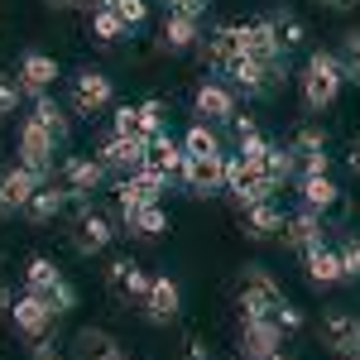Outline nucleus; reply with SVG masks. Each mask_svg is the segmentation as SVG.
<instances>
[{"instance_id": "nucleus-46", "label": "nucleus", "mask_w": 360, "mask_h": 360, "mask_svg": "<svg viewBox=\"0 0 360 360\" xmlns=\"http://www.w3.org/2000/svg\"><path fill=\"white\" fill-rule=\"evenodd\" d=\"M298 173H332V154L322 149V154H307V159H298Z\"/></svg>"}, {"instance_id": "nucleus-26", "label": "nucleus", "mask_w": 360, "mask_h": 360, "mask_svg": "<svg viewBox=\"0 0 360 360\" xmlns=\"http://www.w3.org/2000/svg\"><path fill=\"white\" fill-rule=\"evenodd\" d=\"M29 120H34V125H44V130H49L58 144H68V135H72V111H68V106H58L53 91H49V96H34V111H29Z\"/></svg>"}, {"instance_id": "nucleus-42", "label": "nucleus", "mask_w": 360, "mask_h": 360, "mask_svg": "<svg viewBox=\"0 0 360 360\" xmlns=\"http://www.w3.org/2000/svg\"><path fill=\"white\" fill-rule=\"evenodd\" d=\"M111 135H139V106H115Z\"/></svg>"}, {"instance_id": "nucleus-52", "label": "nucleus", "mask_w": 360, "mask_h": 360, "mask_svg": "<svg viewBox=\"0 0 360 360\" xmlns=\"http://www.w3.org/2000/svg\"><path fill=\"white\" fill-rule=\"evenodd\" d=\"M322 5H327V10H356L360 0H322Z\"/></svg>"}, {"instance_id": "nucleus-49", "label": "nucleus", "mask_w": 360, "mask_h": 360, "mask_svg": "<svg viewBox=\"0 0 360 360\" xmlns=\"http://www.w3.org/2000/svg\"><path fill=\"white\" fill-rule=\"evenodd\" d=\"M34 360H63V356H58L53 341H39V346H34Z\"/></svg>"}, {"instance_id": "nucleus-51", "label": "nucleus", "mask_w": 360, "mask_h": 360, "mask_svg": "<svg viewBox=\"0 0 360 360\" xmlns=\"http://www.w3.org/2000/svg\"><path fill=\"white\" fill-rule=\"evenodd\" d=\"M96 5H101V0H68V10H86V15H91Z\"/></svg>"}, {"instance_id": "nucleus-57", "label": "nucleus", "mask_w": 360, "mask_h": 360, "mask_svg": "<svg viewBox=\"0 0 360 360\" xmlns=\"http://www.w3.org/2000/svg\"><path fill=\"white\" fill-rule=\"evenodd\" d=\"M336 360H360V356H336Z\"/></svg>"}, {"instance_id": "nucleus-13", "label": "nucleus", "mask_w": 360, "mask_h": 360, "mask_svg": "<svg viewBox=\"0 0 360 360\" xmlns=\"http://www.w3.org/2000/svg\"><path fill=\"white\" fill-rule=\"evenodd\" d=\"M236 111H240V106H236V86L231 82H202L193 91V115L207 120V125H231Z\"/></svg>"}, {"instance_id": "nucleus-30", "label": "nucleus", "mask_w": 360, "mask_h": 360, "mask_svg": "<svg viewBox=\"0 0 360 360\" xmlns=\"http://www.w3.org/2000/svg\"><path fill=\"white\" fill-rule=\"evenodd\" d=\"M269 25H274V39H278V49H283V53H293V49H303V44H307L303 15H293V10H274V15H269Z\"/></svg>"}, {"instance_id": "nucleus-28", "label": "nucleus", "mask_w": 360, "mask_h": 360, "mask_svg": "<svg viewBox=\"0 0 360 360\" xmlns=\"http://www.w3.org/2000/svg\"><path fill=\"white\" fill-rule=\"evenodd\" d=\"M115 356H120V346L101 327H82V332L72 336V360H115Z\"/></svg>"}, {"instance_id": "nucleus-9", "label": "nucleus", "mask_w": 360, "mask_h": 360, "mask_svg": "<svg viewBox=\"0 0 360 360\" xmlns=\"http://www.w3.org/2000/svg\"><path fill=\"white\" fill-rule=\"evenodd\" d=\"M139 312H144L149 327H168V322H178V312H183V288H178V278H168V274L149 278V293H144Z\"/></svg>"}, {"instance_id": "nucleus-45", "label": "nucleus", "mask_w": 360, "mask_h": 360, "mask_svg": "<svg viewBox=\"0 0 360 360\" xmlns=\"http://www.w3.org/2000/svg\"><path fill=\"white\" fill-rule=\"evenodd\" d=\"M278 332H283V336L303 332V312H298L293 303H283V312H278Z\"/></svg>"}, {"instance_id": "nucleus-44", "label": "nucleus", "mask_w": 360, "mask_h": 360, "mask_svg": "<svg viewBox=\"0 0 360 360\" xmlns=\"http://www.w3.org/2000/svg\"><path fill=\"white\" fill-rule=\"evenodd\" d=\"M231 135H236V144H245V139H255L259 135V125H255V115H231Z\"/></svg>"}, {"instance_id": "nucleus-20", "label": "nucleus", "mask_w": 360, "mask_h": 360, "mask_svg": "<svg viewBox=\"0 0 360 360\" xmlns=\"http://www.w3.org/2000/svg\"><path fill=\"white\" fill-rule=\"evenodd\" d=\"M303 269H307V283L312 288H336V283H346V269H341V250L336 245H312L303 255Z\"/></svg>"}, {"instance_id": "nucleus-3", "label": "nucleus", "mask_w": 360, "mask_h": 360, "mask_svg": "<svg viewBox=\"0 0 360 360\" xmlns=\"http://www.w3.org/2000/svg\"><path fill=\"white\" fill-rule=\"evenodd\" d=\"M115 236V217L111 212H101V207H77V217H72V231H68V245H72V255H82V259H91V255H101V250L111 245Z\"/></svg>"}, {"instance_id": "nucleus-31", "label": "nucleus", "mask_w": 360, "mask_h": 360, "mask_svg": "<svg viewBox=\"0 0 360 360\" xmlns=\"http://www.w3.org/2000/svg\"><path fill=\"white\" fill-rule=\"evenodd\" d=\"M58 283H63V269H58L49 255H34L29 269H25V288H29V293H39V298H49Z\"/></svg>"}, {"instance_id": "nucleus-7", "label": "nucleus", "mask_w": 360, "mask_h": 360, "mask_svg": "<svg viewBox=\"0 0 360 360\" xmlns=\"http://www.w3.org/2000/svg\"><path fill=\"white\" fill-rule=\"evenodd\" d=\"M144 149H149V139H139V135H111V139H101V144H96V159H101L106 173L130 178V173L144 168Z\"/></svg>"}, {"instance_id": "nucleus-55", "label": "nucleus", "mask_w": 360, "mask_h": 360, "mask_svg": "<svg viewBox=\"0 0 360 360\" xmlns=\"http://www.w3.org/2000/svg\"><path fill=\"white\" fill-rule=\"evenodd\" d=\"M5 217H10V212H5V202H0V221H5Z\"/></svg>"}, {"instance_id": "nucleus-48", "label": "nucleus", "mask_w": 360, "mask_h": 360, "mask_svg": "<svg viewBox=\"0 0 360 360\" xmlns=\"http://www.w3.org/2000/svg\"><path fill=\"white\" fill-rule=\"evenodd\" d=\"M168 10H178V15H193V20H202V15L212 10V0H173Z\"/></svg>"}, {"instance_id": "nucleus-1", "label": "nucleus", "mask_w": 360, "mask_h": 360, "mask_svg": "<svg viewBox=\"0 0 360 360\" xmlns=\"http://www.w3.org/2000/svg\"><path fill=\"white\" fill-rule=\"evenodd\" d=\"M341 82H346L341 58L327 53V49H312V53H307V63H303V77H298L303 106H307V111H327L336 96H341Z\"/></svg>"}, {"instance_id": "nucleus-34", "label": "nucleus", "mask_w": 360, "mask_h": 360, "mask_svg": "<svg viewBox=\"0 0 360 360\" xmlns=\"http://www.w3.org/2000/svg\"><path fill=\"white\" fill-rule=\"evenodd\" d=\"M264 173L274 178L278 188L293 183V178H298V154H293L288 144H269V154H264Z\"/></svg>"}, {"instance_id": "nucleus-22", "label": "nucleus", "mask_w": 360, "mask_h": 360, "mask_svg": "<svg viewBox=\"0 0 360 360\" xmlns=\"http://www.w3.org/2000/svg\"><path fill=\"white\" fill-rule=\"evenodd\" d=\"M356 336H360V317H356V312L332 307V312L322 317V346H327V351L351 356V351H356Z\"/></svg>"}, {"instance_id": "nucleus-40", "label": "nucleus", "mask_w": 360, "mask_h": 360, "mask_svg": "<svg viewBox=\"0 0 360 360\" xmlns=\"http://www.w3.org/2000/svg\"><path fill=\"white\" fill-rule=\"evenodd\" d=\"M111 10L125 20V29H139L149 20V0H111Z\"/></svg>"}, {"instance_id": "nucleus-24", "label": "nucleus", "mask_w": 360, "mask_h": 360, "mask_svg": "<svg viewBox=\"0 0 360 360\" xmlns=\"http://www.w3.org/2000/svg\"><path fill=\"white\" fill-rule=\"evenodd\" d=\"M240 231H245V240H278V231H283V212H278L274 202L240 207Z\"/></svg>"}, {"instance_id": "nucleus-32", "label": "nucleus", "mask_w": 360, "mask_h": 360, "mask_svg": "<svg viewBox=\"0 0 360 360\" xmlns=\"http://www.w3.org/2000/svg\"><path fill=\"white\" fill-rule=\"evenodd\" d=\"M125 34H130V29H125V20L115 15L111 5H96V10H91V39H96V44L111 49L115 39H125Z\"/></svg>"}, {"instance_id": "nucleus-14", "label": "nucleus", "mask_w": 360, "mask_h": 360, "mask_svg": "<svg viewBox=\"0 0 360 360\" xmlns=\"http://www.w3.org/2000/svg\"><path fill=\"white\" fill-rule=\"evenodd\" d=\"M10 317H15V332L29 336V341H44V336H49V327L58 322V312L49 307V298H39V293H29V288L15 298Z\"/></svg>"}, {"instance_id": "nucleus-18", "label": "nucleus", "mask_w": 360, "mask_h": 360, "mask_svg": "<svg viewBox=\"0 0 360 360\" xmlns=\"http://www.w3.org/2000/svg\"><path fill=\"white\" fill-rule=\"evenodd\" d=\"M197 44H202V20L178 15V10H164V25H159V49H164V53H193Z\"/></svg>"}, {"instance_id": "nucleus-11", "label": "nucleus", "mask_w": 360, "mask_h": 360, "mask_svg": "<svg viewBox=\"0 0 360 360\" xmlns=\"http://www.w3.org/2000/svg\"><path fill=\"white\" fill-rule=\"evenodd\" d=\"M183 193L193 197H212V193H226V154H188V164H183Z\"/></svg>"}, {"instance_id": "nucleus-60", "label": "nucleus", "mask_w": 360, "mask_h": 360, "mask_svg": "<svg viewBox=\"0 0 360 360\" xmlns=\"http://www.w3.org/2000/svg\"><path fill=\"white\" fill-rule=\"evenodd\" d=\"M164 5H173V0H164Z\"/></svg>"}, {"instance_id": "nucleus-53", "label": "nucleus", "mask_w": 360, "mask_h": 360, "mask_svg": "<svg viewBox=\"0 0 360 360\" xmlns=\"http://www.w3.org/2000/svg\"><path fill=\"white\" fill-rule=\"evenodd\" d=\"M351 173H356V178H360V139H356V144H351Z\"/></svg>"}, {"instance_id": "nucleus-17", "label": "nucleus", "mask_w": 360, "mask_h": 360, "mask_svg": "<svg viewBox=\"0 0 360 360\" xmlns=\"http://www.w3.org/2000/svg\"><path fill=\"white\" fill-rule=\"evenodd\" d=\"M183 164H188V154H183V144L168 135V130L149 139V149H144V168H149L154 178H164V183H178V178H183Z\"/></svg>"}, {"instance_id": "nucleus-59", "label": "nucleus", "mask_w": 360, "mask_h": 360, "mask_svg": "<svg viewBox=\"0 0 360 360\" xmlns=\"http://www.w3.org/2000/svg\"><path fill=\"white\" fill-rule=\"evenodd\" d=\"M0 159H5V149H0Z\"/></svg>"}, {"instance_id": "nucleus-39", "label": "nucleus", "mask_w": 360, "mask_h": 360, "mask_svg": "<svg viewBox=\"0 0 360 360\" xmlns=\"http://www.w3.org/2000/svg\"><path fill=\"white\" fill-rule=\"evenodd\" d=\"M20 106H25V86H20V77H0V120H10Z\"/></svg>"}, {"instance_id": "nucleus-27", "label": "nucleus", "mask_w": 360, "mask_h": 360, "mask_svg": "<svg viewBox=\"0 0 360 360\" xmlns=\"http://www.w3.org/2000/svg\"><path fill=\"white\" fill-rule=\"evenodd\" d=\"M120 226H125V236H130V240H159V236L168 231V212L159 207V202H144L139 212L120 217Z\"/></svg>"}, {"instance_id": "nucleus-37", "label": "nucleus", "mask_w": 360, "mask_h": 360, "mask_svg": "<svg viewBox=\"0 0 360 360\" xmlns=\"http://www.w3.org/2000/svg\"><path fill=\"white\" fill-rule=\"evenodd\" d=\"M336 58H341V72H346V82H360V29L341 34V49H336Z\"/></svg>"}, {"instance_id": "nucleus-19", "label": "nucleus", "mask_w": 360, "mask_h": 360, "mask_svg": "<svg viewBox=\"0 0 360 360\" xmlns=\"http://www.w3.org/2000/svg\"><path fill=\"white\" fill-rule=\"evenodd\" d=\"M49 178H39L34 168H25V164H15V168H5L0 173V202H5V212L15 217V212H25L29 207V197L39 193Z\"/></svg>"}, {"instance_id": "nucleus-15", "label": "nucleus", "mask_w": 360, "mask_h": 360, "mask_svg": "<svg viewBox=\"0 0 360 360\" xmlns=\"http://www.w3.org/2000/svg\"><path fill=\"white\" fill-rule=\"evenodd\" d=\"M106 293H111L115 303H144V293H149V274L139 269L135 259H111L106 264Z\"/></svg>"}, {"instance_id": "nucleus-56", "label": "nucleus", "mask_w": 360, "mask_h": 360, "mask_svg": "<svg viewBox=\"0 0 360 360\" xmlns=\"http://www.w3.org/2000/svg\"><path fill=\"white\" fill-rule=\"evenodd\" d=\"M351 356H360V336H356V351H351Z\"/></svg>"}, {"instance_id": "nucleus-21", "label": "nucleus", "mask_w": 360, "mask_h": 360, "mask_svg": "<svg viewBox=\"0 0 360 360\" xmlns=\"http://www.w3.org/2000/svg\"><path fill=\"white\" fill-rule=\"evenodd\" d=\"M20 86H25V96H49L58 82V58L53 53H25L20 58Z\"/></svg>"}, {"instance_id": "nucleus-54", "label": "nucleus", "mask_w": 360, "mask_h": 360, "mask_svg": "<svg viewBox=\"0 0 360 360\" xmlns=\"http://www.w3.org/2000/svg\"><path fill=\"white\" fill-rule=\"evenodd\" d=\"M269 360H293V356H283V351H274V356H269Z\"/></svg>"}, {"instance_id": "nucleus-5", "label": "nucleus", "mask_w": 360, "mask_h": 360, "mask_svg": "<svg viewBox=\"0 0 360 360\" xmlns=\"http://www.w3.org/2000/svg\"><path fill=\"white\" fill-rule=\"evenodd\" d=\"M226 193L236 197V207H255V202H274L278 183L259 164H245L240 154L226 159Z\"/></svg>"}, {"instance_id": "nucleus-33", "label": "nucleus", "mask_w": 360, "mask_h": 360, "mask_svg": "<svg viewBox=\"0 0 360 360\" xmlns=\"http://www.w3.org/2000/svg\"><path fill=\"white\" fill-rule=\"evenodd\" d=\"M183 154H221V135H217V125H207V120H193L188 125V135H183Z\"/></svg>"}, {"instance_id": "nucleus-25", "label": "nucleus", "mask_w": 360, "mask_h": 360, "mask_svg": "<svg viewBox=\"0 0 360 360\" xmlns=\"http://www.w3.org/2000/svg\"><path fill=\"white\" fill-rule=\"evenodd\" d=\"M298 197H303V207L322 212V217L341 207V188L332 183V173H298Z\"/></svg>"}, {"instance_id": "nucleus-4", "label": "nucleus", "mask_w": 360, "mask_h": 360, "mask_svg": "<svg viewBox=\"0 0 360 360\" xmlns=\"http://www.w3.org/2000/svg\"><path fill=\"white\" fill-rule=\"evenodd\" d=\"M53 178L63 183V188H68V202H72V207H86L91 197L101 193V183H106V168H101V159H96V154H68V159L58 164Z\"/></svg>"}, {"instance_id": "nucleus-58", "label": "nucleus", "mask_w": 360, "mask_h": 360, "mask_svg": "<svg viewBox=\"0 0 360 360\" xmlns=\"http://www.w3.org/2000/svg\"><path fill=\"white\" fill-rule=\"evenodd\" d=\"M115 360H130V356H115Z\"/></svg>"}, {"instance_id": "nucleus-16", "label": "nucleus", "mask_w": 360, "mask_h": 360, "mask_svg": "<svg viewBox=\"0 0 360 360\" xmlns=\"http://www.w3.org/2000/svg\"><path fill=\"white\" fill-rule=\"evenodd\" d=\"M274 351H283V332H278V322L240 317V360H269Z\"/></svg>"}, {"instance_id": "nucleus-47", "label": "nucleus", "mask_w": 360, "mask_h": 360, "mask_svg": "<svg viewBox=\"0 0 360 360\" xmlns=\"http://www.w3.org/2000/svg\"><path fill=\"white\" fill-rule=\"evenodd\" d=\"M183 360H212V351H207V341L197 332H188V341H183Z\"/></svg>"}, {"instance_id": "nucleus-29", "label": "nucleus", "mask_w": 360, "mask_h": 360, "mask_svg": "<svg viewBox=\"0 0 360 360\" xmlns=\"http://www.w3.org/2000/svg\"><path fill=\"white\" fill-rule=\"evenodd\" d=\"M278 53H283V49H278V39H274L269 15H264V20H250V25H245V58L269 63V58H278Z\"/></svg>"}, {"instance_id": "nucleus-50", "label": "nucleus", "mask_w": 360, "mask_h": 360, "mask_svg": "<svg viewBox=\"0 0 360 360\" xmlns=\"http://www.w3.org/2000/svg\"><path fill=\"white\" fill-rule=\"evenodd\" d=\"M15 307V293H10V283H0V312H10Z\"/></svg>"}, {"instance_id": "nucleus-8", "label": "nucleus", "mask_w": 360, "mask_h": 360, "mask_svg": "<svg viewBox=\"0 0 360 360\" xmlns=\"http://www.w3.org/2000/svg\"><path fill=\"white\" fill-rule=\"evenodd\" d=\"M193 53H197L202 68H217L221 72L231 58L245 53V25H217L212 34H202V44H197Z\"/></svg>"}, {"instance_id": "nucleus-10", "label": "nucleus", "mask_w": 360, "mask_h": 360, "mask_svg": "<svg viewBox=\"0 0 360 360\" xmlns=\"http://www.w3.org/2000/svg\"><path fill=\"white\" fill-rule=\"evenodd\" d=\"M53 154H58V139L44 130V125H34L25 115V125H20V164L34 168L39 178H53L58 164H53Z\"/></svg>"}, {"instance_id": "nucleus-38", "label": "nucleus", "mask_w": 360, "mask_h": 360, "mask_svg": "<svg viewBox=\"0 0 360 360\" xmlns=\"http://www.w3.org/2000/svg\"><path fill=\"white\" fill-rule=\"evenodd\" d=\"M125 183H130V193H135L139 202H159V197L168 193V183H164V178H154L149 168H139V173H130Z\"/></svg>"}, {"instance_id": "nucleus-6", "label": "nucleus", "mask_w": 360, "mask_h": 360, "mask_svg": "<svg viewBox=\"0 0 360 360\" xmlns=\"http://www.w3.org/2000/svg\"><path fill=\"white\" fill-rule=\"evenodd\" d=\"M115 101V86L106 72H96V68H82L77 77H72V96H68V111L82 115V120H96L101 111H111Z\"/></svg>"}, {"instance_id": "nucleus-36", "label": "nucleus", "mask_w": 360, "mask_h": 360, "mask_svg": "<svg viewBox=\"0 0 360 360\" xmlns=\"http://www.w3.org/2000/svg\"><path fill=\"white\" fill-rule=\"evenodd\" d=\"M288 149H293L298 159H307V154H322V149H327L322 125H298V130H293V139H288Z\"/></svg>"}, {"instance_id": "nucleus-23", "label": "nucleus", "mask_w": 360, "mask_h": 360, "mask_svg": "<svg viewBox=\"0 0 360 360\" xmlns=\"http://www.w3.org/2000/svg\"><path fill=\"white\" fill-rule=\"evenodd\" d=\"M63 207H68V188H63L58 178H49L39 193L29 197V207L20 212V217H25L29 226H49V221H58V217H63Z\"/></svg>"}, {"instance_id": "nucleus-12", "label": "nucleus", "mask_w": 360, "mask_h": 360, "mask_svg": "<svg viewBox=\"0 0 360 360\" xmlns=\"http://www.w3.org/2000/svg\"><path fill=\"white\" fill-rule=\"evenodd\" d=\"M278 240H283V250L307 255L312 245H322V240H327V217H322V212H312V207H298L293 217H283Z\"/></svg>"}, {"instance_id": "nucleus-2", "label": "nucleus", "mask_w": 360, "mask_h": 360, "mask_svg": "<svg viewBox=\"0 0 360 360\" xmlns=\"http://www.w3.org/2000/svg\"><path fill=\"white\" fill-rule=\"evenodd\" d=\"M283 288L274 283V274L264 264H245L240 269V317H259V322H278L283 312Z\"/></svg>"}, {"instance_id": "nucleus-35", "label": "nucleus", "mask_w": 360, "mask_h": 360, "mask_svg": "<svg viewBox=\"0 0 360 360\" xmlns=\"http://www.w3.org/2000/svg\"><path fill=\"white\" fill-rule=\"evenodd\" d=\"M168 130V106L159 96H149V101H139V139H154Z\"/></svg>"}, {"instance_id": "nucleus-43", "label": "nucleus", "mask_w": 360, "mask_h": 360, "mask_svg": "<svg viewBox=\"0 0 360 360\" xmlns=\"http://www.w3.org/2000/svg\"><path fill=\"white\" fill-rule=\"evenodd\" d=\"M49 307H53L58 317H63V312H72V307H77V288H72V283L63 278V283H58L53 293H49Z\"/></svg>"}, {"instance_id": "nucleus-41", "label": "nucleus", "mask_w": 360, "mask_h": 360, "mask_svg": "<svg viewBox=\"0 0 360 360\" xmlns=\"http://www.w3.org/2000/svg\"><path fill=\"white\" fill-rule=\"evenodd\" d=\"M341 269H346V283H360V240L356 236H346V240H341Z\"/></svg>"}]
</instances>
